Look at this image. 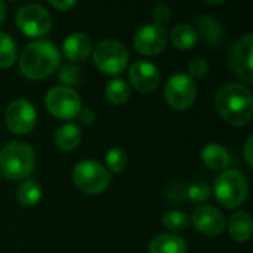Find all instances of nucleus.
<instances>
[{"label": "nucleus", "mask_w": 253, "mask_h": 253, "mask_svg": "<svg viewBox=\"0 0 253 253\" xmlns=\"http://www.w3.org/2000/svg\"><path fill=\"white\" fill-rule=\"evenodd\" d=\"M162 222L163 227L172 234L187 230V227L190 225V218L182 211H169L163 215Z\"/></svg>", "instance_id": "obj_25"}, {"label": "nucleus", "mask_w": 253, "mask_h": 253, "mask_svg": "<svg viewBox=\"0 0 253 253\" xmlns=\"http://www.w3.org/2000/svg\"><path fill=\"white\" fill-rule=\"evenodd\" d=\"M36 119H37V113L34 105L24 98L13 99L6 107L4 111L6 127L15 135L30 133L36 126Z\"/></svg>", "instance_id": "obj_10"}, {"label": "nucleus", "mask_w": 253, "mask_h": 253, "mask_svg": "<svg viewBox=\"0 0 253 253\" xmlns=\"http://www.w3.org/2000/svg\"><path fill=\"white\" fill-rule=\"evenodd\" d=\"M202 162L206 168L212 170H227L230 166V154L228 151L219 144H208L202 150Z\"/></svg>", "instance_id": "obj_18"}, {"label": "nucleus", "mask_w": 253, "mask_h": 253, "mask_svg": "<svg viewBox=\"0 0 253 253\" xmlns=\"http://www.w3.org/2000/svg\"><path fill=\"white\" fill-rule=\"evenodd\" d=\"M61 65V52L55 43L36 40L27 44L19 56V71L28 80H43Z\"/></svg>", "instance_id": "obj_2"}, {"label": "nucleus", "mask_w": 253, "mask_h": 253, "mask_svg": "<svg viewBox=\"0 0 253 253\" xmlns=\"http://www.w3.org/2000/svg\"><path fill=\"white\" fill-rule=\"evenodd\" d=\"M93 62L96 68L104 74L117 76L126 70L129 62V52L123 43L107 39L93 47Z\"/></svg>", "instance_id": "obj_7"}, {"label": "nucleus", "mask_w": 253, "mask_h": 253, "mask_svg": "<svg viewBox=\"0 0 253 253\" xmlns=\"http://www.w3.org/2000/svg\"><path fill=\"white\" fill-rule=\"evenodd\" d=\"M218 114L233 126H245L252 120V92L242 83H227L215 95Z\"/></svg>", "instance_id": "obj_1"}, {"label": "nucleus", "mask_w": 253, "mask_h": 253, "mask_svg": "<svg viewBox=\"0 0 253 253\" xmlns=\"http://www.w3.org/2000/svg\"><path fill=\"white\" fill-rule=\"evenodd\" d=\"M172 16V9L168 6V4H157L153 10V24L159 25V27H163L165 24L169 22Z\"/></svg>", "instance_id": "obj_30"}, {"label": "nucleus", "mask_w": 253, "mask_h": 253, "mask_svg": "<svg viewBox=\"0 0 253 253\" xmlns=\"http://www.w3.org/2000/svg\"><path fill=\"white\" fill-rule=\"evenodd\" d=\"M188 71H190V77L194 79H203L206 77L208 71H209V62L205 58H196L190 62L188 65Z\"/></svg>", "instance_id": "obj_29"}, {"label": "nucleus", "mask_w": 253, "mask_h": 253, "mask_svg": "<svg viewBox=\"0 0 253 253\" xmlns=\"http://www.w3.org/2000/svg\"><path fill=\"white\" fill-rule=\"evenodd\" d=\"M243 156H245V160L248 163V166H253V136L251 135L246 142H245V147H243Z\"/></svg>", "instance_id": "obj_31"}, {"label": "nucleus", "mask_w": 253, "mask_h": 253, "mask_svg": "<svg viewBox=\"0 0 253 253\" xmlns=\"http://www.w3.org/2000/svg\"><path fill=\"white\" fill-rule=\"evenodd\" d=\"M190 222L199 233L208 237L221 236L227 227L224 213L218 208L211 206V205H202L196 208L194 212L191 213Z\"/></svg>", "instance_id": "obj_13"}, {"label": "nucleus", "mask_w": 253, "mask_h": 253, "mask_svg": "<svg viewBox=\"0 0 253 253\" xmlns=\"http://www.w3.org/2000/svg\"><path fill=\"white\" fill-rule=\"evenodd\" d=\"M150 253H187V243L176 234H160L156 236L148 246Z\"/></svg>", "instance_id": "obj_19"}, {"label": "nucleus", "mask_w": 253, "mask_h": 253, "mask_svg": "<svg viewBox=\"0 0 253 253\" xmlns=\"http://www.w3.org/2000/svg\"><path fill=\"white\" fill-rule=\"evenodd\" d=\"M205 3H206V4H221V3H224V0H218V1H208V0H206Z\"/></svg>", "instance_id": "obj_35"}, {"label": "nucleus", "mask_w": 253, "mask_h": 253, "mask_svg": "<svg viewBox=\"0 0 253 253\" xmlns=\"http://www.w3.org/2000/svg\"><path fill=\"white\" fill-rule=\"evenodd\" d=\"M58 79L61 83H64L65 87L76 86L82 82V71L79 67H76L73 64H65L59 68Z\"/></svg>", "instance_id": "obj_27"}, {"label": "nucleus", "mask_w": 253, "mask_h": 253, "mask_svg": "<svg viewBox=\"0 0 253 253\" xmlns=\"http://www.w3.org/2000/svg\"><path fill=\"white\" fill-rule=\"evenodd\" d=\"M49 4L58 10H68L73 6H76L74 0H49Z\"/></svg>", "instance_id": "obj_33"}, {"label": "nucleus", "mask_w": 253, "mask_h": 253, "mask_svg": "<svg viewBox=\"0 0 253 253\" xmlns=\"http://www.w3.org/2000/svg\"><path fill=\"white\" fill-rule=\"evenodd\" d=\"M105 96L107 101L113 105H123L127 102L130 96V87L123 79L111 80L105 87Z\"/></svg>", "instance_id": "obj_23"}, {"label": "nucleus", "mask_w": 253, "mask_h": 253, "mask_svg": "<svg viewBox=\"0 0 253 253\" xmlns=\"http://www.w3.org/2000/svg\"><path fill=\"white\" fill-rule=\"evenodd\" d=\"M42 199V187L34 179H25L16 190V200L25 208L36 206Z\"/></svg>", "instance_id": "obj_22"}, {"label": "nucleus", "mask_w": 253, "mask_h": 253, "mask_svg": "<svg viewBox=\"0 0 253 253\" xmlns=\"http://www.w3.org/2000/svg\"><path fill=\"white\" fill-rule=\"evenodd\" d=\"M4 18H6V4H4V1L0 0V25L3 24Z\"/></svg>", "instance_id": "obj_34"}, {"label": "nucleus", "mask_w": 253, "mask_h": 253, "mask_svg": "<svg viewBox=\"0 0 253 253\" xmlns=\"http://www.w3.org/2000/svg\"><path fill=\"white\" fill-rule=\"evenodd\" d=\"M253 231V221L249 212L239 211L231 215L228 221V233L234 242L246 243L251 240Z\"/></svg>", "instance_id": "obj_16"}, {"label": "nucleus", "mask_w": 253, "mask_h": 253, "mask_svg": "<svg viewBox=\"0 0 253 253\" xmlns=\"http://www.w3.org/2000/svg\"><path fill=\"white\" fill-rule=\"evenodd\" d=\"M165 98L170 108L185 111L197 99V84L188 74L176 73L169 77L165 86Z\"/></svg>", "instance_id": "obj_9"}, {"label": "nucleus", "mask_w": 253, "mask_h": 253, "mask_svg": "<svg viewBox=\"0 0 253 253\" xmlns=\"http://www.w3.org/2000/svg\"><path fill=\"white\" fill-rule=\"evenodd\" d=\"M36 168L34 150L24 141H12L0 150V173L9 181L27 179Z\"/></svg>", "instance_id": "obj_3"}, {"label": "nucleus", "mask_w": 253, "mask_h": 253, "mask_svg": "<svg viewBox=\"0 0 253 253\" xmlns=\"http://www.w3.org/2000/svg\"><path fill=\"white\" fill-rule=\"evenodd\" d=\"M127 166V154L123 148L114 147L107 151L105 154V168L111 173H120Z\"/></svg>", "instance_id": "obj_26"}, {"label": "nucleus", "mask_w": 253, "mask_h": 253, "mask_svg": "<svg viewBox=\"0 0 253 253\" xmlns=\"http://www.w3.org/2000/svg\"><path fill=\"white\" fill-rule=\"evenodd\" d=\"M77 117H79V120H80L83 125H92V123L95 122V119H96L93 110H90V108H82Z\"/></svg>", "instance_id": "obj_32"}, {"label": "nucleus", "mask_w": 253, "mask_h": 253, "mask_svg": "<svg viewBox=\"0 0 253 253\" xmlns=\"http://www.w3.org/2000/svg\"><path fill=\"white\" fill-rule=\"evenodd\" d=\"M15 24L24 36L37 39L52 30L53 19L46 7L37 3H27L15 13Z\"/></svg>", "instance_id": "obj_6"}, {"label": "nucleus", "mask_w": 253, "mask_h": 253, "mask_svg": "<svg viewBox=\"0 0 253 253\" xmlns=\"http://www.w3.org/2000/svg\"><path fill=\"white\" fill-rule=\"evenodd\" d=\"M196 24H197V28H196L197 36L202 37L205 43H208L209 46H218L222 43L224 30L218 19H215L211 15H202Z\"/></svg>", "instance_id": "obj_17"}, {"label": "nucleus", "mask_w": 253, "mask_h": 253, "mask_svg": "<svg viewBox=\"0 0 253 253\" xmlns=\"http://www.w3.org/2000/svg\"><path fill=\"white\" fill-rule=\"evenodd\" d=\"M82 141V130L74 123H65L55 132V144L62 151H73Z\"/></svg>", "instance_id": "obj_20"}, {"label": "nucleus", "mask_w": 253, "mask_h": 253, "mask_svg": "<svg viewBox=\"0 0 253 253\" xmlns=\"http://www.w3.org/2000/svg\"><path fill=\"white\" fill-rule=\"evenodd\" d=\"M170 40L176 49L190 50L197 44L199 36H197V31L194 27H191L188 24H178L170 31Z\"/></svg>", "instance_id": "obj_21"}, {"label": "nucleus", "mask_w": 253, "mask_h": 253, "mask_svg": "<svg viewBox=\"0 0 253 253\" xmlns=\"http://www.w3.org/2000/svg\"><path fill=\"white\" fill-rule=\"evenodd\" d=\"M188 199L194 203H205L212 197V188L203 181H196L188 187Z\"/></svg>", "instance_id": "obj_28"}, {"label": "nucleus", "mask_w": 253, "mask_h": 253, "mask_svg": "<svg viewBox=\"0 0 253 253\" xmlns=\"http://www.w3.org/2000/svg\"><path fill=\"white\" fill-rule=\"evenodd\" d=\"M18 47L10 34L0 31V68H9L15 64Z\"/></svg>", "instance_id": "obj_24"}, {"label": "nucleus", "mask_w": 253, "mask_h": 253, "mask_svg": "<svg viewBox=\"0 0 253 253\" xmlns=\"http://www.w3.org/2000/svg\"><path fill=\"white\" fill-rule=\"evenodd\" d=\"M73 182L86 194H99L111 182L108 169L96 160H82L73 169Z\"/></svg>", "instance_id": "obj_5"}, {"label": "nucleus", "mask_w": 253, "mask_h": 253, "mask_svg": "<svg viewBox=\"0 0 253 253\" xmlns=\"http://www.w3.org/2000/svg\"><path fill=\"white\" fill-rule=\"evenodd\" d=\"M215 197L227 209H237L249 197V184L245 175L236 169L224 170L215 181Z\"/></svg>", "instance_id": "obj_4"}, {"label": "nucleus", "mask_w": 253, "mask_h": 253, "mask_svg": "<svg viewBox=\"0 0 253 253\" xmlns=\"http://www.w3.org/2000/svg\"><path fill=\"white\" fill-rule=\"evenodd\" d=\"M129 82L138 92H153L160 84L159 68L150 61H136L129 68Z\"/></svg>", "instance_id": "obj_14"}, {"label": "nucleus", "mask_w": 253, "mask_h": 253, "mask_svg": "<svg viewBox=\"0 0 253 253\" xmlns=\"http://www.w3.org/2000/svg\"><path fill=\"white\" fill-rule=\"evenodd\" d=\"M47 111L59 120H71L79 116L82 110V99L79 93L65 86H55L47 90L44 96Z\"/></svg>", "instance_id": "obj_8"}, {"label": "nucleus", "mask_w": 253, "mask_h": 253, "mask_svg": "<svg viewBox=\"0 0 253 253\" xmlns=\"http://www.w3.org/2000/svg\"><path fill=\"white\" fill-rule=\"evenodd\" d=\"M169 34L165 27L156 24L142 25L133 36V46L136 52L145 56H154L165 50Z\"/></svg>", "instance_id": "obj_12"}, {"label": "nucleus", "mask_w": 253, "mask_h": 253, "mask_svg": "<svg viewBox=\"0 0 253 253\" xmlns=\"http://www.w3.org/2000/svg\"><path fill=\"white\" fill-rule=\"evenodd\" d=\"M252 53H253V34L248 33L242 36L236 44L231 49L230 53V67L233 73L243 80L245 83L253 82V67H252Z\"/></svg>", "instance_id": "obj_11"}, {"label": "nucleus", "mask_w": 253, "mask_h": 253, "mask_svg": "<svg viewBox=\"0 0 253 253\" xmlns=\"http://www.w3.org/2000/svg\"><path fill=\"white\" fill-rule=\"evenodd\" d=\"M92 40L84 33H71L62 42V52L64 56L70 62H83L92 53Z\"/></svg>", "instance_id": "obj_15"}]
</instances>
